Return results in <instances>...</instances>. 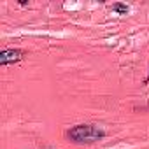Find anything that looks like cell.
Returning <instances> with one entry per match:
<instances>
[{
	"instance_id": "1",
	"label": "cell",
	"mask_w": 149,
	"mask_h": 149,
	"mask_svg": "<svg viewBox=\"0 0 149 149\" xmlns=\"http://www.w3.org/2000/svg\"><path fill=\"white\" fill-rule=\"evenodd\" d=\"M67 137L76 144H95L105 137V132L97 125H77L67 132Z\"/></svg>"
},
{
	"instance_id": "2",
	"label": "cell",
	"mask_w": 149,
	"mask_h": 149,
	"mask_svg": "<svg viewBox=\"0 0 149 149\" xmlns=\"http://www.w3.org/2000/svg\"><path fill=\"white\" fill-rule=\"evenodd\" d=\"M25 58V51L23 49H4L0 51V65L6 67L11 63H18Z\"/></svg>"
},
{
	"instance_id": "3",
	"label": "cell",
	"mask_w": 149,
	"mask_h": 149,
	"mask_svg": "<svg viewBox=\"0 0 149 149\" xmlns=\"http://www.w3.org/2000/svg\"><path fill=\"white\" fill-rule=\"evenodd\" d=\"M112 11H114V13H118V14H128L130 7H128L126 4H121V2H118V4H114V6H112Z\"/></svg>"
},
{
	"instance_id": "4",
	"label": "cell",
	"mask_w": 149,
	"mask_h": 149,
	"mask_svg": "<svg viewBox=\"0 0 149 149\" xmlns=\"http://www.w3.org/2000/svg\"><path fill=\"white\" fill-rule=\"evenodd\" d=\"M146 83H149V76H147V79H146Z\"/></svg>"
}]
</instances>
